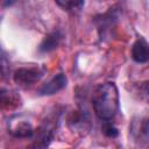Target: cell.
<instances>
[{
    "label": "cell",
    "instance_id": "1",
    "mask_svg": "<svg viewBox=\"0 0 149 149\" xmlns=\"http://www.w3.org/2000/svg\"><path fill=\"white\" fill-rule=\"evenodd\" d=\"M92 106L100 120H112L119 112V91L114 83L99 84L92 93Z\"/></svg>",
    "mask_w": 149,
    "mask_h": 149
},
{
    "label": "cell",
    "instance_id": "2",
    "mask_svg": "<svg viewBox=\"0 0 149 149\" xmlns=\"http://www.w3.org/2000/svg\"><path fill=\"white\" fill-rule=\"evenodd\" d=\"M129 133L137 144L149 146V115L134 118L129 126Z\"/></svg>",
    "mask_w": 149,
    "mask_h": 149
},
{
    "label": "cell",
    "instance_id": "3",
    "mask_svg": "<svg viewBox=\"0 0 149 149\" xmlns=\"http://www.w3.org/2000/svg\"><path fill=\"white\" fill-rule=\"evenodd\" d=\"M44 73V69L41 66H22L14 72V81L21 86L33 85L38 81Z\"/></svg>",
    "mask_w": 149,
    "mask_h": 149
},
{
    "label": "cell",
    "instance_id": "4",
    "mask_svg": "<svg viewBox=\"0 0 149 149\" xmlns=\"http://www.w3.org/2000/svg\"><path fill=\"white\" fill-rule=\"evenodd\" d=\"M8 132L19 139H28L34 135V128L30 121L24 119L22 115L13 116L8 121Z\"/></svg>",
    "mask_w": 149,
    "mask_h": 149
},
{
    "label": "cell",
    "instance_id": "5",
    "mask_svg": "<svg viewBox=\"0 0 149 149\" xmlns=\"http://www.w3.org/2000/svg\"><path fill=\"white\" fill-rule=\"evenodd\" d=\"M66 83H68V79H66L65 74L64 73H58L55 77H52L49 81L43 84L38 88L37 93L40 95H51V94H55V93L62 91L66 86Z\"/></svg>",
    "mask_w": 149,
    "mask_h": 149
},
{
    "label": "cell",
    "instance_id": "6",
    "mask_svg": "<svg viewBox=\"0 0 149 149\" xmlns=\"http://www.w3.org/2000/svg\"><path fill=\"white\" fill-rule=\"evenodd\" d=\"M132 58L136 63H147L149 62V43L140 37L137 38L132 47Z\"/></svg>",
    "mask_w": 149,
    "mask_h": 149
},
{
    "label": "cell",
    "instance_id": "7",
    "mask_svg": "<svg viewBox=\"0 0 149 149\" xmlns=\"http://www.w3.org/2000/svg\"><path fill=\"white\" fill-rule=\"evenodd\" d=\"M61 38H62V34L59 30H55V31L48 34L38 47L40 52H50V51L55 50L58 47Z\"/></svg>",
    "mask_w": 149,
    "mask_h": 149
},
{
    "label": "cell",
    "instance_id": "8",
    "mask_svg": "<svg viewBox=\"0 0 149 149\" xmlns=\"http://www.w3.org/2000/svg\"><path fill=\"white\" fill-rule=\"evenodd\" d=\"M69 123L72 127V129H78L80 132H83V130L86 129V125H90L88 119L83 113H77L76 115H73V118L70 119V122Z\"/></svg>",
    "mask_w": 149,
    "mask_h": 149
},
{
    "label": "cell",
    "instance_id": "9",
    "mask_svg": "<svg viewBox=\"0 0 149 149\" xmlns=\"http://www.w3.org/2000/svg\"><path fill=\"white\" fill-rule=\"evenodd\" d=\"M63 9L69 12H79L84 6V0H55Z\"/></svg>",
    "mask_w": 149,
    "mask_h": 149
},
{
    "label": "cell",
    "instance_id": "10",
    "mask_svg": "<svg viewBox=\"0 0 149 149\" xmlns=\"http://www.w3.org/2000/svg\"><path fill=\"white\" fill-rule=\"evenodd\" d=\"M101 130H102V133L107 136V137H116L118 135H119V130H118V128L113 125V123H111L109 122V120H106L105 121V123L102 125V127H101Z\"/></svg>",
    "mask_w": 149,
    "mask_h": 149
}]
</instances>
